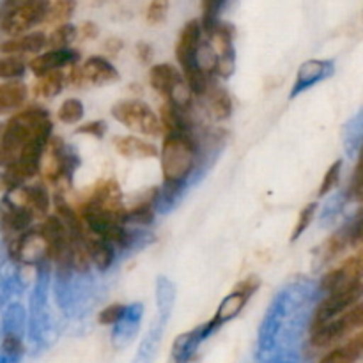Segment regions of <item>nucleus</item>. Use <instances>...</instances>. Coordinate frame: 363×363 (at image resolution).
Segmentation results:
<instances>
[{
	"mask_svg": "<svg viewBox=\"0 0 363 363\" xmlns=\"http://www.w3.org/2000/svg\"><path fill=\"white\" fill-rule=\"evenodd\" d=\"M167 13H169V0H151L147 7V23L149 25H158L162 23L167 18Z\"/></svg>",
	"mask_w": 363,
	"mask_h": 363,
	"instance_id": "39",
	"label": "nucleus"
},
{
	"mask_svg": "<svg viewBox=\"0 0 363 363\" xmlns=\"http://www.w3.org/2000/svg\"><path fill=\"white\" fill-rule=\"evenodd\" d=\"M25 74V62L20 57H2L0 60V77L4 80H18Z\"/></svg>",
	"mask_w": 363,
	"mask_h": 363,
	"instance_id": "36",
	"label": "nucleus"
},
{
	"mask_svg": "<svg viewBox=\"0 0 363 363\" xmlns=\"http://www.w3.org/2000/svg\"><path fill=\"white\" fill-rule=\"evenodd\" d=\"M82 84L105 85L110 82L119 80V73L116 67L103 57H91L80 66Z\"/></svg>",
	"mask_w": 363,
	"mask_h": 363,
	"instance_id": "16",
	"label": "nucleus"
},
{
	"mask_svg": "<svg viewBox=\"0 0 363 363\" xmlns=\"http://www.w3.org/2000/svg\"><path fill=\"white\" fill-rule=\"evenodd\" d=\"M340 167H342V162H340V160H337V162L332 163V165H330V169L326 170L325 177H323V181H321V186H319V197H325V195H328L330 191H332L333 188L339 184Z\"/></svg>",
	"mask_w": 363,
	"mask_h": 363,
	"instance_id": "38",
	"label": "nucleus"
},
{
	"mask_svg": "<svg viewBox=\"0 0 363 363\" xmlns=\"http://www.w3.org/2000/svg\"><path fill=\"white\" fill-rule=\"evenodd\" d=\"M165 326H167V319H162V318L155 319V323H152L147 335L142 339L140 347H138L137 354H135L133 362L131 363H152L155 357L158 354L163 332H165Z\"/></svg>",
	"mask_w": 363,
	"mask_h": 363,
	"instance_id": "21",
	"label": "nucleus"
},
{
	"mask_svg": "<svg viewBox=\"0 0 363 363\" xmlns=\"http://www.w3.org/2000/svg\"><path fill=\"white\" fill-rule=\"evenodd\" d=\"M64 84H66V74L60 69L52 71L39 78L38 84L34 85V92L38 98H55L64 89Z\"/></svg>",
	"mask_w": 363,
	"mask_h": 363,
	"instance_id": "27",
	"label": "nucleus"
},
{
	"mask_svg": "<svg viewBox=\"0 0 363 363\" xmlns=\"http://www.w3.org/2000/svg\"><path fill=\"white\" fill-rule=\"evenodd\" d=\"M85 240H87L89 254H91V259L96 264V268L99 272H106L113 262V245L110 241L103 240V238L92 236L89 233Z\"/></svg>",
	"mask_w": 363,
	"mask_h": 363,
	"instance_id": "25",
	"label": "nucleus"
},
{
	"mask_svg": "<svg viewBox=\"0 0 363 363\" xmlns=\"http://www.w3.org/2000/svg\"><path fill=\"white\" fill-rule=\"evenodd\" d=\"M98 32H99L98 27H96V23H92V21H85V23L80 27L82 38H85V39L98 38Z\"/></svg>",
	"mask_w": 363,
	"mask_h": 363,
	"instance_id": "46",
	"label": "nucleus"
},
{
	"mask_svg": "<svg viewBox=\"0 0 363 363\" xmlns=\"http://www.w3.org/2000/svg\"><path fill=\"white\" fill-rule=\"evenodd\" d=\"M259 286H261V282H259V279L255 275L248 277V279H245L243 282L238 284L236 289H234L233 293H230L229 296L220 303L215 318L209 321V325L213 326V330L218 328L220 325H225V323L233 321V319L243 311L247 301L250 300L252 294L259 289Z\"/></svg>",
	"mask_w": 363,
	"mask_h": 363,
	"instance_id": "9",
	"label": "nucleus"
},
{
	"mask_svg": "<svg viewBox=\"0 0 363 363\" xmlns=\"http://www.w3.org/2000/svg\"><path fill=\"white\" fill-rule=\"evenodd\" d=\"M60 123L64 124H77L78 121L84 117V105H82L80 99L69 98L60 105L59 112H57Z\"/></svg>",
	"mask_w": 363,
	"mask_h": 363,
	"instance_id": "34",
	"label": "nucleus"
},
{
	"mask_svg": "<svg viewBox=\"0 0 363 363\" xmlns=\"http://www.w3.org/2000/svg\"><path fill=\"white\" fill-rule=\"evenodd\" d=\"M363 147V112L353 119L346 131V149L353 155L354 151Z\"/></svg>",
	"mask_w": 363,
	"mask_h": 363,
	"instance_id": "35",
	"label": "nucleus"
},
{
	"mask_svg": "<svg viewBox=\"0 0 363 363\" xmlns=\"http://www.w3.org/2000/svg\"><path fill=\"white\" fill-rule=\"evenodd\" d=\"M25 325V311L21 305H11L6 312H4V323H2V335H14L21 337Z\"/></svg>",
	"mask_w": 363,
	"mask_h": 363,
	"instance_id": "30",
	"label": "nucleus"
},
{
	"mask_svg": "<svg viewBox=\"0 0 363 363\" xmlns=\"http://www.w3.org/2000/svg\"><path fill=\"white\" fill-rule=\"evenodd\" d=\"M7 248H9L11 259L16 262L41 266L43 262H46V259H50L45 240L39 234V230L38 233L28 230V233L20 234V236H16L13 241L7 243Z\"/></svg>",
	"mask_w": 363,
	"mask_h": 363,
	"instance_id": "10",
	"label": "nucleus"
},
{
	"mask_svg": "<svg viewBox=\"0 0 363 363\" xmlns=\"http://www.w3.org/2000/svg\"><path fill=\"white\" fill-rule=\"evenodd\" d=\"M124 312H126V307H124V305H121V303L108 305V307H105L101 312H99V315H98L99 325L116 326L117 323L121 321V318L124 315Z\"/></svg>",
	"mask_w": 363,
	"mask_h": 363,
	"instance_id": "40",
	"label": "nucleus"
},
{
	"mask_svg": "<svg viewBox=\"0 0 363 363\" xmlns=\"http://www.w3.org/2000/svg\"><path fill=\"white\" fill-rule=\"evenodd\" d=\"M50 11V0H23L4 11L2 32L7 35L23 34L34 25L46 21Z\"/></svg>",
	"mask_w": 363,
	"mask_h": 363,
	"instance_id": "6",
	"label": "nucleus"
},
{
	"mask_svg": "<svg viewBox=\"0 0 363 363\" xmlns=\"http://www.w3.org/2000/svg\"><path fill=\"white\" fill-rule=\"evenodd\" d=\"M333 69H335V66H333L332 60H307L305 64H301L294 87L291 91V98H296V94H301L318 82L330 78L333 74Z\"/></svg>",
	"mask_w": 363,
	"mask_h": 363,
	"instance_id": "13",
	"label": "nucleus"
},
{
	"mask_svg": "<svg viewBox=\"0 0 363 363\" xmlns=\"http://www.w3.org/2000/svg\"><path fill=\"white\" fill-rule=\"evenodd\" d=\"M149 82H151V87L160 96H163L167 101L174 103V105L188 112L191 105L190 96L194 92L188 87L184 74H181L172 64H156V66H152L151 71H149Z\"/></svg>",
	"mask_w": 363,
	"mask_h": 363,
	"instance_id": "3",
	"label": "nucleus"
},
{
	"mask_svg": "<svg viewBox=\"0 0 363 363\" xmlns=\"http://www.w3.org/2000/svg\"><path fill=\"white\" fill-rule=\"evenodd\" d=\"M74 9H77V0H50V11L45 23L50 25H66L71 20Z\"/></svg>",
	"mask_w": 363,
	"mask_h": 363,
	"instance_id": "28",
	"label": "nucleus"
},
{
	"mask_svg": "<svg viewBox=\"0 0 363 363\" xmlns=\"http://www.w3.org/2000/svg\"><path fill=\"white\" fill-rule=\"evenodd\" d=\"M113 147L121 156L130 160H147L156 158L160 155L156 145L137 137H116L113 138Z\"/></svg>",
	"mask_w": 363,
	"mask_h": 363,
	"instance_id": "20",
	"label": "nucleus"
},
{
	"mask_svg": "<svg viewBox=\"0 0 363 363\" xmlns=\"http://www.w3.org/2000/svg\"><path fill=\"white\" fill-rule=\"evenodd\" d=\"M84 202L85 204L101 209L103 213L112 216L113 220H117V222L126 225L128 209L123 201V191H121V186L117 184L116 179L98 181L96 186L92 188V191L87 195V199H85Z\"/></svg>",
	"mask_w": 363,
	"mask_h": 363,
	"instance_id": "8",
	"label": "nucleus"
},
{
	"mask_svg": "<svg viewBox=\"0 0 363 363\" xmlns=\"http://www.w3.org/2000/svg\"><path fill=\"white\" fill-rule=\"evenodd\" d=\"M363 296V279L357 280L351 286L342 287V289L335 291V293H330L325 300L319 303V307L315 308L314 314H312V323H311V332L312 330L319 328V326L326 325V323L333 321L339 315L346 314L347 311L358 305L360 298Z\"/></svg>",
	"mask_w": 363,
	"mask_h": 363,
	"instance_id": "7",
	"label": "nucleus"
},
{
	"mask_svg": "<svg viewBox=\"0 0 363 363\" xmlns=\"http://www.w3.org/2000/svg\"><path fill=\"white\" fill-rule=\"evenodd\" d=\"M225 0H202V28L206 32H213V28L218 25V14Z\"/></svg>",
	"mask_w": 363,
	"mask_h": 363,
	"instance_id": "33",
	"label": "nucleus"
},
{
	"mask_svg": "<svg viewBox=\"0 0 363 363\" xmlns=\"http://www.w3.org/2000/svg\"><path fill=\"white\" fill-rule=\"evenodd\" d=\"M162 174L163 190L158 197L162 211L174 208L184 191V184L191 179L195 170L199 169V144L191 133H172L167 135L163 140L162 152Z\"/></svg>",
	"mask_w": 363,
	"mask_h": 363,
	"instance_id": "1",
	"label": "nucleus"
},
{
	"mask_svg": "<svg viewBox=\"0 0 363 363\" xmlns=\"http://www.w3.org/2000/svg\"><path fill=\"white\" fill-rule=\"evenodd\" d=\"M350 243V229H342L339 230L337 234H333L330 240H326V243L321 247V255L325 261H328V259H333L335 255H339L340 252H344V248L347 247Z\"/></svg>",
	"mask_w": 363,
	"mask_h": 363,
	"instance_id": "31",
	"label": "nucleus"
},
{
	"mask_svg": "<svg viewBox=\"0 0 363 363\" xmlns=\"http://www.w3.org/2000/svg\"><path fill=\"white\" fill-rule=\"evenodd\" d=\"M342 347L347 351V354H350L354 362H357L358 358H362L363 357V330H360V332H358L350 342L344 344Z\"/></svg>",
	"mask_w": 363,
	"mask_h": 363,
	"instance_id": "42",
	"label": "nucleus"
},
{
	"mask_svg": "<svg viewBox=\"0 0 363 363\" xmlns=\"http://www.w3.org/2000/svg\"><path fill=\"white\" fill-rule=\"evenodd\" d=\"M34 220V213L30 209H27L25 206L21 204H14L11 202L9 199H4L2 202V225H4V234L13 233V240L14 234L25 233V229H28V225ZM11 240V241H13Z\"/></svg>",
	"mask_w": 363,
	"mask_h": 363,
	"instance_id": "17",
	"label": "nucleus"
},
{
	"mask_svg": "<svg viewBox=\"0 0 363 363\" xmlns=\"http://www.w3.org/2000/svg\"><path fill=\"white\" fill-rule=\"evenodd\" d=\"M234 30L230 25L218 23L213 32H209V43L213 45L215 52L218 53V69L216 74L223 78H229L234 73V66H236V55H234Z\"/></svg>",
	"mask_w": 363,
	"mask_h": 363,
	"instance_id": "11",
	"label": "nucleus"
},
{
	"mask_svg": "<svg viewBox=\"0 0 363 363\" xmlns=\"http://www.w3.org/2000/svg\"><path fill=\"white\" fill-rule=\"evenodd\" d=\"M113 119L119 121L130 130L137 131V133L149 135V137H156L162 131V121L156 117L152 108L145 105L144 101L138 99H123V101L116 103L112 106Z\"/></svg>",
	"mask_w": 363,
	"mask_h": 363,
	"instance_id": "5",
	"label": "nucleus"
},
{
	"mask_svg": "<svg viewBox=\"0 0 363 363\" xmlns=\"http://www.w3.org/2000/svg\"><path fill=\"white\" fill-rule=\"evenodd\" d=\"M213 332V326L204 325V326H199V328H194L191 332L186 333H181L176 340H174V346H172V358L177 363H186L190 358L195 357L197 353L199 346L202 344V340Z\"/></svg>",
	"mask_w": 363,
	"mask_h": 363,
	"instance_id": "15",
	"label": "nucleus"
},
{
	"mask_svg": "<svg viewBox=\"0 0 363 363\" xmlns=\"http://www.w3.org/2000/svg\"><path fill=\"white\" fill-rule=\"evenodd\" d=\"M160 121H162L163 130L167 135L172 133H191L190 123H188L186 110L179 108L174 103L167 101L163 103L162 110H160Z\"/></svg>",
	"mask_w": 363,
	"mask_h": 363,
	"instance_id": "24",
	"label": "nucleus"
},
{
	"mask_svg": "<svg viewBox=\"0 0 363 363\" xmlns=\"http://www.w3.org/2000/svg\"><path fill=\"white\" fill-rule=\"evenodd\" d=\"M353 362L354 360L347 354V351L344 350V347H337V350H333L332 353L326 354V357L319 363H353Z\"/></svg>",
	"mask_w": 363,
	"mask_h": 363,
	"instance_id": "44",
	"label": "nucleus"
},
{
	"mask_svg": "<svg viewBox=\"0 0 363 363\" xmlns=\"http://www.w3.org/2000/svg\"><path fill=\"white\" fill-rule=\"evenodd\" d=\"M137 55L142 62H151L152 59V48L147 43H138L137 45Z\"/></svg>",
	"mask_w": 363,
	"mask_h": 363,
	"instance_id": "45",
	"label": "nucleus"
},
{
	"mask_svg": "<svg viewBox=\"0 0 363 363\" xmlns=\"http://www.w3.org/2000/svg\"><path fill=\"white\" fill-rule=\"evenodd\" d=\"M347 229H350V243L353 245V247H360V245H363V215L357 220V222L351 223Z\"/></svg>",
	"mask_w": 363,
	"mask_h": 363,
	"instance_id": "43",
	"label": "nucleus"
},
{
	"mask_svg": "<svg viewBox=\"0 0 363 363\" xmlns=\"http://www.w3.org/2000/svg\"><path fill=\"white\" fill-rule=\"evenodd\" d=\"M25 99L27 87L20 80H9L0 85V113L20 112Z\"/></svg>",
	"mask_w": 363,
	"mask_h": 363,
	"instance_id": "22",
	"label": "nucleus"
},
{
	"mask_svg": "<svg viewBox=\"0 0 363 363\" xmlns=\"http://www.w3.org/2000/svg\"><path fill=\"white\" fill-rule=\"evenodd\" d=\"M48 121V112L35 105L27 106V108L13 113V117L4 124L2 137H0L2 165H7V163L18 160L21 149L34 138V135Z\"/></svg>",
	"mask_w": 363,
	"mask_h": 363,
	"instance_id": "2",
	"label": "nucleus"
},
{
	"mask_svg": "<svg viewBox=\"0 0 363 363\" xmlns=\"http://www.w3.org/2000/svg\"><path fill=\"white\" fill-rule=\"evenodd\" d=\"M315 209H318V204H315V202H311V204H307L303 209H301L300 215H298L296 225H294L293 229V234H291V241H293V243L305 233V230L308 229V227H311L312 220H314V215H315Z\"/></svg>",
	"mask_w": 363,
	"mask_h": 363,
	"instance_id": "37",
	"label": "nucleus"
},
{
	"mask_svg": "<svg viewBox=\"0 0 363 363\" xmlns=\"http://www.w3.org/2000/svg\"><path fill=\"white\" fill-rule=\"evenodd\" d=\"M174 300H176V287L165 277H158L156 280V307H158V318L169 321L172 314Z\"/></svg>",
	"mask_w": 363,
	"mask_h": 363,
	"instance_id": "26",
	"label": "nucleus"
},
{
	"mask_svg": "<svg viewBox=\"0 0 363 363\" xmlns=\"http://www.w3.org/2000/svg\"><path fill=\"white\" fill-rule=\"evenodd\" d=\"M77 133L80 135H91L94 138L105 137L106 133V123L105 121H91V123H85L82 126L77 128Z\"/></svg>",
	"mask_w": 363,
	"mask_h": 363,
	"instance_id": "41",
	"label": "nucleus"
},
{
	"mask_svg": "<svg viewBox=\"0 0 363 363\" xmlns=\"http://www.w3.org/2000/svg\"><path fill=\"white\" fill-rule=\"evenodd\" d=\"M20 204L34 213V216H46L50 209L48 191L43 184H28L20 188Z\"/></svg>",
	"mask_w": 363,
	"mask_h": 363,
	"instance_id": "23",
	"label": "nucleus"
},
{
	"mask_svg": "<svg viewBox=\"0 0 363 363\" xmlns=\"http://www.w3.org/2000/svg\"><path fill=\"white\" fill-rule=\"evenodd\" d=\"M48 45V38L43 32H30L21 38L7 39L0 45V52L6 57H21L28 53H41V50Z\"/></svg>",
	"mask_w": 363,
	"mask_h": 363,
	"instance_id": "18",
	"label": "nucleus"
},
{
	"mask_svg": "<svg viewBox=\"0 0 363 363\" xmlns=\"http://www.w3.org/2000/svg\"><path fill=\"white\" fill-rule=\"evenodd\" d=\"M105 48L106 52L112 53V55H117V53L121 52V48H123V41H121V39H108V41L105 43Z\"/></svg>",
	"mask_w": 363,
	"mask_h": 363,
	"instance_id": "47",
	"label": "nucleus"
},
{
	"mask_svg": "<svg viewBox=\"0 0 363 363\" xmlns=\"http://www.w3.org/2000/svg\"><path fill=\"white\" fill-rule=\"evenodd\" d=\"M74 38H77V28L73 25H60L48 35V45L52 50H67Z\"/></svg>",
	"mask_w": 363,
	"mask_h": 363,
	"instance_id": "32",
	"label": "nucleus"
},
{
	"mask_svg": "<svg viewBox=\"0 0 363 363\" xmlns=\"http://www.w3.org/2000/svg\"><path fill=\"white\" fill-rule=\"evenodd\" d=\"M209 108L215 119L223 121L233 112V99L223 87H215L209 91Z\"/></svg>",
	"mask_w": 363,
	"mask_h": 363,
	"instance_id": "29",
	"label": "nucleus"
},
{
	"mask_svg": "<svg viewBox=\"0 0 363 363\" xmlns=\"http://www.w3.org/2000/svg\"><path fill=\"white\" fill-rule=\"evenodd\" d=\"M158 197H160V190L158 188H151L147 194H144V199L137 202V204L131 206L128 209L126 215V225H151L152 220H155V209L156 204H158Z\"/></svg>",
	"mask_w": 363,
	"mask_h": 363,
	"instance_id": "19",
	"label": "nucleus"
},
{
	"mask_svg": "<svg viewBox=\"0 0 363 363\" xmlns=\"http://www.w3.org/2000/svg\"><path fill=\"white\" fill-rule=\"evenodd\" d=\"M46 291H48V266L43 262L38 266V280L35 289L30 298V350L32 353H39L45 347L46 332H48V314H46Z\"/></svg>",
	"mask_w": 363,
	"mask_h": 363,
	"instance_id": "4",
	"label": "nucleus"
},
{
	"mask_svg": "<svg viewBox=\"0 0 363 363\" xmlns=\"http://www.w3.org/2000/svg\"><path fill=\"white\" fill-rule=\"evenodd\" d=\"M142 314H144V307L140 303H133L126 307V312L121 318V321L113 326L112 342L116 347H124L135 339L138 333V326H140Z\"/></svg>",
	"mask_w": 363,
	"mask_h": 363,
	"instance_id": "14",
	"label": "nucleus"
},
{
	"mask_svg": "<svg viewBox=\"0 0 363 363\" xmlns=\"http://www.w3.org/2000/svg\"><path fill=\"white\" fill-rule=\"evenodd\" d=\"M78 60V52L67 48V50H50V52L35 55L34 59L28 62L32 73L35 77H45V74L52 73V71H59L62 67L74 66Z\"/></svg>",
	"mask_w": 363,
	"mask_h": 363,
	"instance_id": "12",
	"label": "nucleus"
}]
</instances>
